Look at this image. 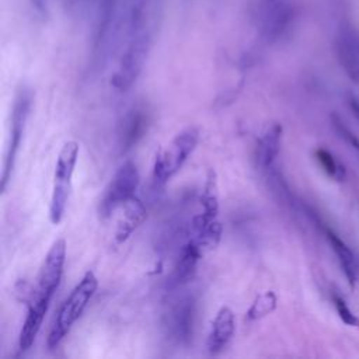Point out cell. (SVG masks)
Segmentation results:
<instances>
[{
  "label": "cell",
  "instance_id": "6da1fadb",
  "mask_svg": "<svg viewBox=\"0 0 359 359\" xmlns=\"http://www.w3.org/2000/svg\"><path fill=\"white\" fill-rule=\"evenodd\" d=\"M65 261L66 241L63 238H59L52 244L50 250L48 251L39 269L36 285L29 292L28 311L18 337V349L21 352H25L32 346L42 327L50 300L62 280Z\"/></svg>",
  "mask_w": 359,
  "mask_h": 359
},
{
  "label": "cell",
  "instance_id": "7a4b0ae2",
  "mask_svg": "<svg viewBox=\"0 0 359 359\" xmlns=\"http://www.w3.org/2000/svg\"><path fill=\"white\" fill-rule=\"evenodd\" d=\"M97 287L98 280L94 272H86L81 280L70 292L67 299L62 303L60 309L55 316L53 324L48 335V346L50 349H55L63 341V338L67 335L73 324L80 318V316L86 310Z\"/></svg>",
  "mask_w": 359,
  "mask_h": 359
},
{
  "label": "cell",
  "instance_id": "3957f363",
  "mask_svg": "<svg viewBox=\"0 0 359 359\" xmlns=\"http://www.w3.org/2000/svg\"><path fill=\"white\" fill-rule=\"evenodd\" d=\"M199 142V130L195 126L182 129L157 153L153 165V191L161 189L184 165Z\"/></svg>",
  "mask_w": 359,
  "mask_h": 359
},
{
  "label": "cell",
  "instance_id": "277c9868",
  "mask_svg": "<svg viewBox=\"0 0 359 359\" xmlns=\"http://www.w3.org/2000/svg\"><path fill=\"white\" fill-rule=\"evenodd\" d=\"M198 300L191 292L177 294L167 304L161 327L164 335L174 346H185L191 342L195 331Z\"/></svg>",
  "mask_w": 359,
  "mask_h": 359
},
{
  "label": "cell",
  "instance_id": "5b68a950",
  "mask_svg": "<svg viewBox=\"0 0 359 359\" xmlns=\"http://www.w3.org/2000/svg\"><path fill=\"white\" fill-rule=\"evenodd\" d=\"M79 143L74 140L66 142L59 151L56 165H55V175H53V188L52 196L49 203V219L53 224H59L63 219L70 187H72V177L74 172V167L79 158Z\"/></svg>",
  "mask_w": 359,
  "mask_h": 359
},
{
  "label": "cell",
  "instance_id": "8992f818",
  "mask_svg": "<svg viewBox=\"0 0 359 359\" xmlns=\"http://www.w3.org/2000/svg\"><path fill=\"white\" fill-rule=\"evenodd\" d=\"M139 171L132 160L125 161L115 171L111 181L104 189V194L98 203V215L101 219L109 217L116 209L125 206L132 198L139 187Z\"/></svg>",
  "mask_w": 359,
  "mask_h": 359
},
{
  "label": "cell",
  "instance_id": "52a82bcc",
  "mask_svg": "<svg viewBox=\"0 0 359 359\" xmlns=\"http://www.w3.org/2000/svg\"><path fill=\"white\" fill-rule=\"evenodd\" d=\"M31 93L28 88L22 87L17 91L14 104H13V111H11V126H10V137H8V144L4 156V164H3V172H1V191L4 192L10 180L11 174L15 165V158L22 142L25 125L29 116V109H31Z\"/></svg>",
  "mask_w": 359,
  "mask_h": 359
},
{
  "label": "cell",
  "instance_id": "ba28073f",
  "mask_svg": "<svg viewBox=\"0 0 359 359\" xmlns=\"http://www.w3.org/2000/svg\"><path fill=\"white\" fill-rule=\"evenodd\" d=\"M149 122V114L142 107H132L122 115L116 128V146L119 154H126L139 143L147 132Z\"/></svg>",
  "mask_w": 359,
  "mask_h": 359
},
{
  "label": "cell",
  "instance_id": "9c48e42d",
  "mask_svg": "<svg viewBox=\"0 0 359 359\" xmlns=\"http://www.w3.org/2000/svg\"><path fill=\"white\" fill-rule=\"evenodd\" d=\"M203 255V251L199 248V245L188 238V241L181 247L178 259L171 271V273L167 276L165 280V289L167 292H175L178 287L184 286L195 273L198 261Z\"/></svg>",
  "mask_w": 359,
  "mask_h": 359
},
{
  "label": "cell",
  "instance_id": "30bf717a",
  "mask_svg": "<svg viewBox=\"0 0 359 359\" xmlns=\"http://www.w3.org/2000/svg\"><path fill=\"white\" fill-rule=\"evenodd\" d=\"M282 126L271 125L259 137L255 147V164L262 174H268L276 168V160L280 151Z\"/></svg>",
  "mask_w": 359,
  "mask_h": 359
},
{
  "label": "cell",
  "instance_id": "8fae6325",
  "mask_svg": "<svg viewBox=\"0 0 359 359\" xmlns=\"http://www.w3.org/2000/svg\"><path fill=\"white\" fill-rule=\"evenodd\" d=\"M236 331V317L231 309L222 307L216 317L213 318L208 338H206V348L210 353L216 355L226 349L229 342L231 341Z\"/></svg>",
  "mask_w": 359,
  "mask_h": 359
},
{
  "label": "cell",
  "instance_id": "7c38bea8",
  "mask_svg": "<svg viewBox=\"0 0 359 359\" xmlns=\"http://www.w3.org/2000/svg\"><path fill=\"white\" fill-rule=\"evenodd\" d=\"M337 53L345 73L359 84V32L352 28L342 29L337 39Z\"/></svg>",
  "mask_w": 359,
  "mask_h": 359
},
{
  "label": "cell",
  "instance_id": "4fadbf2b",
  "mask_svg": "<svg viewBox=\"0 0 359 359\" xmlns=\"http://www.w3.org/2000/svg\"><path fill=\"white\" fill-rule=\"evenodd\" d=\"M147 217V209L144 202L137 198H132L126 203V209L118 222V227L115 231V241L118 244L126 241L132 233L144 222Z\"/></svg>",
  "mask_w": 359,
  "mask_h": 359
},
{
  "label": "cell",
  "instance_id": "5bb4252c",
  "mask_svg": "<svg viewBox=\"0 0 359 359\" xmlns=\"http://www.w3.org/2000/svg\"><path fill=\"white\" fill-rule=\"evenodd\" d=\"M325 234H327L331 248L334 250V252L338 258V262L341 265V269L344 271V275H345L349 286L353 287L358 280V276H359V261H358L356 255L346 245V243L344 240H341L332 230L325 229Z\"/></svg>",
  "mask_w": 359,
  "mask_h": 359
},
{
  "label": "cell",
  "instance_id": "9a60e30c",
  "mask_svg": "<svg viewBox=\"0 0 359 359\" xmlns=\"http://www.w3.org/2000/svg\"><path fill=\"white\" fill-rule=\"evenodd\" d=\"M276 307V296L273 292L268 290L259 296H257V299L252 302L251 307L247 311V320L250 321H255L259 320L265 316H268L269 313H272Z\"/></svg>",
  "mask_w": 359,
  "mask_h": 359
},
{
  "label": "cell",
  "instance_id": "2e32d148",
  "mask_svg": "<svg viewBox=\"0 0 359 359\" xmlns=\"http://www.w3.org/2000/svg\"><path fill=\"white\" fill-rule=\"evenodd\" d=\"M316 158L318 160L320 165L323 167V170L334 180L337 181H342L345 178V168L344 165H341L335 157L332 156V153H330L327 149H317L316 150Z\"/></svg>",
  "mask_w": 359,
  "mask_h": 359
},
{
  "label": "cell",
  "instance_id": "e0dca14e",
  "mask_svg": "<svg viewBox=\"0 0 359 359\" xmlns=\"http://www.w3.org/2000/svg\"><path fill=\"white\" fill-rule=\"evenodd\" d=\"M332 302H334V306L337 309V313L339 316V318L346 324V325H351V327H359V318L351 311V309L348 307V304L345 303V300L337 294L332 296Z\"/></svg>",
  "mask_w": 359,
  "mask_h": 359
},
{
  "label": "cell",
  "instance_id": "ac0fdd59",
  "mask_svg": "<svg viewBox=\"0 0 359 359\" xmlns=\"http://www.w3.org/2000/svg\"><path fill=\"white\" fill-rule=\"evenodd\" d=\"M331 121H332V125H334L337 133H338L341 137H344L345 142L359 153V140H358V137L352 135V132L344 125V122H342L337 115H332Z\"/></svg>",
  "mask_w": 359,
  "mask_h": 359
},
{
  "label": "cell",
  "instance_id": "d6986e66",
  "mask_svg": "<svg viewBox=\"0 0 359 359\" xmlns=\"http://www.w3.org/2000/svg\"><path fill=\"white\" fill-rule=\"evenodd\" d=\"M349 107L353 115L356 116V119L359 121V98H356L355 95H349Z\"/></svg>",
  "mask_w": 359,
  "mask_h": 359
}]
</instances>
